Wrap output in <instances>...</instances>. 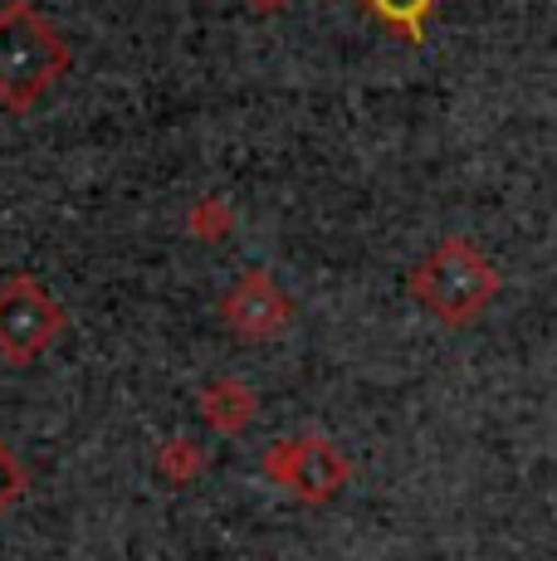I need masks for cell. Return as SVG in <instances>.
Returning <instances> with one entry per match:
<instances>
[{"instance_id":"8992f818","label":"cell","mask_w":557,"mask_h":561,"mask_svg":"<svg viewBox=\"0 0 557 561\" xmlns=\"http://www.w3.org/2000/svg\"><path fill=\"white\" fill-rule=\"evenodd\" d=\"M201 415L220 430V435H240L254 420V396L240 376H225V381H211L206 396H201Z\"/></svg>"},{"instance_id":"277c9868","label":"cell","mask_w":557,"mask_h":561,"mask_svg":"<svg viewBox=\"0 0 557 561\" xmlns=\"http://www.w3.org/2000/svg\"><path fill=\"white\" fill-rule=\"evenodd\" d=\"M264 473L278 483V489L298 493L304 503H328L348 489L352 463L348 455L323 435H298V439H278L264 455Z\"/></svg>"},{"instance_id":"30bf717a","label":"cell","mask_w":557,"mask_h":561,"mask_svg":"<svg viewBox=\"0 0 557 561\" xmlns=\"http://www.w3.org/2000/svg\"><path fill=\"white\" fill-rule=\"evenodd\" d=\"M191 230H196L201 240H216V234L230 230V210H225L220 201H201L196 210H191Z\"/></svg>"},{"instance_id":"9c48e42d","label":"cell","mask_w":557,"mask_h":561,"mask_svg":"<svg viewBox=\"0 0 557 561\" xmlns=\"http://www.w3.org/2000/svg\"><path fill=\"white\" fill-rule=\"evenodd\" d=\"M157 463H162V473L171 483H181V479H196V473L206 469V455H201L191 439H171L162 455H157Z\"/></svg>"},{"instance_id":"8fae6325","label":"cell","mask_w":557,"mask_h":561,"mask_svg":"<svg viewBox=\"0 0 557 561\" xmlns=\"http://www.w3.org/2000/svg\"><path fill=\"white\" fill-rule=\"evenodd\" d=\"M254 5H270L274 10V5H284V0H254Z\"/></svg>"},{"instance_id":"3957f363","label":"cell","mask_w":557,"mask_h":561,"mask_svg":"<svg viewBox=\"0 0 557 561\" xmlns=\"http://www.w3.org/2000/svg\"><path fill=\"white\" fill-rule=\"evenodd\" d=\"M64 332V308L39 278L10 274L0 278V357L10 366H30Z\"/></svg>"},{"instance_id":"52a82bcc","label":"cell","mask_w":557,"mask_h":561,"mask_svg":"<svg viewBox=\"0 0 557 561\" xmlns=\"http://www.w3.org/2000/svg\"><path fill=\"white\" fill-rule=\"evenodd\" d=\"M367 10L382 20V25H391L396 35H406L411 45H421V39H425V20H431L435 0H367Z\"/></svg>"},{"instance_id":"6da1fadb","label":"cell","mask_w":557,"mask_h":561,"mask_svg":"<svg viewBox=\"0 0 557 561\" xmlns=\"http://www.w3.org/2000/svg\"><path fill=\"white\" fill-rule=\"evenodd\" d=\"M73 54L64 35L30 0L0 5V103L10 113H30L69 73Z\"/></svg>"},{"instance_id":"ba28073f","label":"cell","mask_w":557,"mask_h":561,"mask_svg":"<svg viewBox=\"0 0 557 561\" xmlns=\"http://www.w3.org/2000/svg\"><path fill=\"white\" fill-rule=\"evenodd\" d=\"M25 493H30V469H25V459H20L15 449L0 439V517L15 513Z\"/></svg>"},{"instance_id":"7a4b0ae2","label":"cell","mask_w":557,"mask_h":561,"mask_svg":"<svg viewBox=\"0 0 557 561\" xmlns=\"http://www.w3.org/2000/svg\"><path fill=\"white\" fill-rule=\"evenodd\" d=\"M411 294H416V304L431 312V318L459 328V322H475L479 312L495 304L499 268L489 264V259L479 254L469 240L450 234V240H441L431 254L421 259V264H416Z\"/></svg>"},{"instance_id":"5b68a950","label":"cell","mask_w":557,"mask_h":561,"mask_svg":"<svg viewBox=\"0 0 557 561\" xmlns=\"http://www.w3.org/2000/svg\"><path fill=\"white\" fill-rule=\"evenodd\" d=\"M220 312H225V322H230L235 332H245V337H274V332L288 328L294 304H288L284 288L274 284V274L250 268V274L230 288V298H225Z\"/></svg>"}]
</instances>
